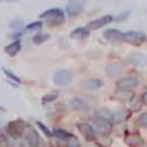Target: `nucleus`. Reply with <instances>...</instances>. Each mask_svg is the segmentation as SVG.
<instances>
[{"label": "nucleus", "mask_w": 147, "mask_h": 147, "mask_svg": "<svg viewBox=\"0 0 147 147\" xmlns=\"http://www.w3.org/2000/svg\"><path fill=\"white\" fill-rule=\"evenodd\" d=\"M85 9V2L83 0H69L64 7V14L69 18H78Z\"/></svg>", "instance_id": "f257e3e1"}, {"label": "nucleus", "mask_w": 147, "mask_h": 147, "mask_svg": "<svg viewBox=\"0 0 147 147\" xmlns=\"http://www.w3.org/2000/svg\"><path fill=\"white\" fill-rule=\"evenodd\" d=\"M26 128H28V125H26L23 119H18V121H11V123H7V126H5L7 133H9L12 138H18V137H21V135L26 131Z\"/></svg>", "instance_id": "f03ea898"}, {"label": "nucleus", "mask_w": 147, "mask_h": 147, "mask_svg": "<svg viewBox=\"0 0 147 147\" xmlns=\"http://www.w3.org/2000/svg\"><path fill=\"white\" fill-rule=\"evenodd\" d=\"M71 80H73V73L69 69H66V67H61V69H57L54 73V83L55 85L64 87V85L71 83Z\"/></svg>", "instance_id": "7ed1b4c3"}, {"label": "nucleus", "mask_w": 147, "mask_h": 147, "mask_svg": "<svg viewBox=\"0 0 147 147\" xmlns=\"http://www.w3.org/2000/svg\"><path fill=\"white\" fill-rule=\"evenodd\" d=\"M145 40H147V35H145L144 31H135V30H131V31L123 33V42H128V43H133V45H140V43H144Z\"/></svg>", "instance_id": "20e7f679"}, {"label": "nucleus", "mask_w": 147, "mask_h": 147, "mask_svg": "<svg viewBox=\"0 0 147 147\" xmlns=\"http://www.w3.org/2000/svg\"><path fill=\"white\" fill-rule=\"evenodd\" d=\"M123 71H125V62H121V61H113L106 66V75L111 76V78L119 76Z\"/></svg>", "instance_id": "39448f33"}, {"label": "nucleus", "mask_w": 147, "mask_h": 147, "mask_svg": "<svg viewBox=\"0 0 147 147\" xmlns=\"http://www.w3.org/2000/svg\"><path fill=\"white\" fill-rule=\"evenodd\" d=\"M92 128H94L95 135H102V137H106V135H109V133H111L113 125H111V123H107V121H104V119H95V123L92 125Z\"/></svg>", "instance_id": "423d86ee"}, {"label": "nucleus", "mask_w": 147, "mask_h": 147, "mask_svg": "<svg viewBox=\"0 0 147 147\" xmlns=\"http://www.w3.org/2000/svg\"><path fill=\"white\" fill-rule=\"evenodd\" d=\"M137 85H140V78L138 76H126V78H121L118 82V88L119 90H130L131 92V88H135Z\"/></svg>", "instance_id": "0eeeda50"}, {"label": "nucleus", "mask_w": 147, "mask_h": 147, "mask_svg": "<svg viewBox=\"0 0 147 147\" xmlns=\"http://www.w3.org/2000/svg\"><path fill=\"white\" fill-rule=\"evenodd\" d=\"M24 135H26V142H28L30 147H40V137H38V133H36V130L33 126L28 125Z\"/></svg>", "instance_id": "6e6552de"}, {"label": "nucleus", "mask_w": 147, "mask_h": 147, "mask_svg": "<svg viewBox=\"0 0 147 147\" xmlns=\"http://www.w3.org/2000/svg\"><path fill=\"white\" fill-rule=\"evenodd\" d=\"M109 23H113V16H102V18H97V19L90 21V23L87 24V28L92 31V30H99V28H104V26H107Z\"/></svg>", "instance_id": "1a4fd4ad"}, {"label": "nucleus", "mask_w": 147, "mask_h": 147, "mask_svg": "<svg viewBox=\"0 0 147 147\" xmlns=\"http://www.w3.org/2000/svg\"><path fill=\"white\" fill-rule=\"evenodd\" d=\"M78 130H80V133L85 137V140H88V142H94L95 137H97L90 123H78Z\"/></svg>", "instance_id": "9d476101"}, {"label": "nucleus", "mask_w": 147, "mask_h": 147, "mask_svg": "<svg viewBox=\"0 0 147 147\" xmlns=\"http://www.w3.org/2000/svg\"><path fill=\"white\" fill-rule=\"evenodd\" d=\"M128 62L133 66V67H145L147 66V57L144 54H138V52H133L128 55Z\"/></svg>", "instance_id": "9b49d317"}, {"label": "nucleus", "mask_w": 147, "mask_h": 147, "mask_svg": "<svg viewBox=\"0 0 147 147\" xmlns=\"http://www.w3.org/2000/svg\"><path fill=\"white\" fill-rule=\"evenodd\" d=\"M88 36H90V30L87 26H80V28H75V30L71 31V38L73 40H82V42H85Z\"/></svg>", "instance_id": "f8f14e48"}, {"label": "nucleus", "mask_w": 147, "mask_h": 147, "mask_svg": "<svg viewBox=\"0 0 147 147\" xmlns=\"http://www.w3.org/2000/svg\"><path fill=\"white\" fill-rule=\"evenodd\" d=\"M61 16H66L64 14V9H61V7H52V9H47V11H43L42 14H40V18L42 19H52V18H61Z\"/></svg>", "instance_id": "ddd939ff"}, {"label": "nucleus", "mask_w": 147, "mask_h": 147, "mask_svg": "<svg viewBox=\"0 0 147 147\" xmlns=\"http://www.w3.org/2000/svg\"><path fill=\"white\" fill-rule=\"evenodd\" d=\"M104 38L109 42H123V33L116 28H107L104 31Z\"/></svg>", "instance_id": "4468645a"}, {"label": "nucleus", "mask_w": 147, "mask_h": 147, "mask_svg": "<svg viewBox=\"0 0 147 147\" xmlns=\"http://www.w3.org/2000/svg\"><path fill=\"white\" fill-rule=\"evenodd\" d=\"M4 52H5L7 55H11V57L18 55V54L21 52V42H11V43H7L5 49H4Z\"/></svg>", "instance_id": "2eb2a0df"}, {"label": "nucleus", "mask_w": 147, "mask_h": 147, "mask_svg": "<svg viewBox=\"0 0 147 147\" xmlns=\"http://www.w3.org/2000/svg\"><path fill=\"white\" fill-rule=\"evenodd\" d=\"M102 85H104V83H102L100 78H88V80L83 82V88H85V90H97V88H100Z\"/></svg>", "instance_id": "dca6fc26"}, {"label": "nucleus", "mask_w": 147, "mask_h": 147, "mask_svg": "<svg viewBox=\"0 0 147 147\" xmlns=\"http://www.w3.org/2000/svg\"><path fill=\"white\" fill-rule=\"evenodd\" d=\"M130 111H125V109H118V111H113V123L111 125H118V123H123L126 121Z\"/></svg>", "instance_id": "f3484780"}, {"label": "nucleus", "mask_w": 147, "mask_h": 147, "mask_svg": "<svg viewBox=\"0 0 147 147\" xmlns=\"http://www.w3.org/2000/svg\"><path fill=\"white\" fill-rule=\"evenodd\" d=\"M69 106H71V109H75V111H87V109H88V104H87L83 99H80V97L71 99Z\"/></svg>", "instance_id": "a211bd4d"}, {"label": "nucleus", "mask_w": 147, "mask_h": 147, "mask_svg": "<svg viewBox=\"0 0 147 147\" xmlns=\"http://www.w3.org/2000/svg\"><path fill=\"white\" fill-rule=\"evenodd\" d=\"M125 142H126V145H130V147H138V145L142 144V137H140L138 133H126Z\"/></svg>", "instance_id": "6ab92c4d"}, {"label": "nucleus", "mask_w": 147, "mask_h": 147, "mask_svg": "<svg viewBox=\"0 0 147 147\" xmlns=\"http://www.w3.org/2000/svg\"><path fill=\"white\" fill-rule=\"evenodd\" d=\"M2 73L7 76V80H9V83L12 85V87H19L21 85V78L19 76H16L14 73L11 71V69H7V67H2Z\"/></svg>", "instance_id": "aec40b11"}, {"label": "nucleus", "mask_w": 147, "mask_h": 147, "mask_svg": "<svg viewBox=\"0 0 147 147\" xmlns=\"http://www.w3.org/2000/svg\"><path fill=\"white\" fill-rule=\"evenodd\" d=\"M95 116H97V119H104L107 123H113V111H109V109H99Z\"/></svg>", "instance_id": "412c9836"}, {"label": "nucleus", "mask_w": 147, "mask_h": 147, "mask_svg": "<svg viewBox=\"0 0 147 147\" xmlns=\"http://www.w3.org/2000/svg\"><path fill=\"white\" fill-rule=\"evenodd\" d=\"M54 135L59 138V140H64V142H67V140H71L73 138V135L69 133V131H66V130H62V128H55V131H54Z\"/></svg>", "instance_id": "4be33fe9"}, {"label": "nucleus", "mask_w": 147, "mask_h": 147, "mask_svg": "<svg viewBox=\"0 0 147 147\" xmlns=\"http://www.w3.org/2000/svg\"><path fill=\"white\" fill-rule=\"evenodd\" d=\"M9 28L12 30V33H16V31H24V23H23L21 19H12V21L9 23Z\"/></svg>", "instance_id": "5701e85b"}, {"label": "nucleus", "mask_w": 147, "mask_h": 147, "mask_svg": "<svg viewBox=\"0 0 147 147\" xmlns=\"http://www.w3.org/2000/svg\"><path fill=\"white\" fill-rule=\"evenodd\" d=\"M135 95H133V92H130V90H118L116 92V99H121V100H131Z\"/></svg>", "instance_id": "b1692460"}, {"label": "nucleus", "mask_w": 147, "mask_h": 147, "mask_svg": "<svg viewBox=\"0 0 147 147\" xmlns=\"http://www.w3.org/2000/svg\"><path fill=\"white\" fill-rule=\"evenodd\" d=\"M40 28H43L42 21H35V23H30L24 26V31H40Z\"/></svg>", "instance_id": "393cba45"}, {"label": "nucleus", "mask_w": 147, "mask_h": 147, "mask_svg": "<svg viewBox=\"0 0 147 147\" xmlns=\"http://www.w3.org/2000/svg\"><path fill=\"white\" fill-rule=\"evenodd\" d=\"M64 19H66V16H61V18H52V19H47L45 23H47L49 26H52V28H54V26H61V24L64 23Z\"/></svg>", "instance_id": "a878e982"}, {"label": "nucleus", "mask_w": 147, "mask_h": 147, "mask_svg": "<svg viewBox=\"0 0 147 147\" xmlns=\"http://www.w3.org/2000/svg\"><path fill=\"white\" fill-rule=\"evenodd\" d=\"M45 40H49V35H47V33H36V35L33 36V43H35V45H42Z\"/></svg>", "instance_id": "bb28decb"}, {"label": "nucleus", "mask_w": 147, "mask_h": 147, "mask_svg": "<svg viewBox=\"0 0 147 147\" xmlns=\"http://www.w3.org/2000/svg\"><path fill=\"white\" fill-rule=\"evenodd\" d=\"M57 97H59V94L57 92H52V94H47L43 99H42V104H50V102H54V100H57Z\"/></svg>", "instance_id": "cd10ccee"}, {"label": "nucleus", "mask_w": 147, "mask_h": 147, "mask_svg": "<svg viewBox=\"0 0 147 147\" xmlns=\"http://www.w3.org/2000/svg\"><path fill=\"white\" fill-rule=\"evenodd\" d=\"M140 106H142L140 97H133L131 99V104H130V111H140Z\"/></svg>", "instance_id": "c85d7f7f"}, {"label": "nucleus", "mask_w": 147, "mask_h": 147, "mask_svg": "<svg viewBox=\"0 0 147 147\" xmlns=\"http://www.w3.org/2000/svg\"><path fill=\"white\" fill-rule=\"evenodd\" d=\"M138 125L144 126V128H147V113H142V114L138 116Z\"/></svg>", "instance_id": "c756f323"}, {"label": "nucleus", "mask_w": 147, "mask_h": 147, "mask_svg": "<svg viewBox=\"0 0 147 147\" xmlns=\"http://www.w3.org/2000/svg\"><path fill=\"white\" fill-rule=\"evenodd\" d=\"M35 125H38V128H40V130H42V131H43V133H45L47 137H50V135H52V133H50V130H49V128H47V126H45V125H43L42 121H36Z\"/></svg>", "instance_id": "7c9ffc66"}, {"label": "nucleus", "mask_w": 147, "mask_h": 147, "mask_svg": "<svg viewBox=\"0 0 147 147\" xmlns=\"http://www.w3.org/2000/svg\"><path fill=\"white\" fill-rule=\"evenodd\" d=\"M128 16H130V12L126 11V12H121V16H113V21H125V19H128Z\"/></svg>", "instance_id": "2f4dec72"}, {"label": "nucleus", "mask_w": 147, "mask_h": 147, "mask_svg": "<svg viewBox=\"0 0 147 147\" xmlns=\"http://www.w3.org/2000/svg\"><path fill=\"white\" fill-rule=\"evenodd\" d=\"M67 147H82V145H80V142H78L75 137H73L71 140H67Z\"/></svg>", "instance_id": "473e14b6"}, {"label": "nucleus", "mask_w": 147, "mask_h": 147, "mask_svg": "<svg viewBox=\"0 0 147 147\" xmlns=\"http://www.w3.org/2000/svg\"><path fill=\"white\" fill-rule=\"evenodd\" d=\"M140 100H142V104H147V92H145V94L140 97Z\"/></svg>", "instance_id": "72a5a7b5"}, {"label": "nucleus", "mask_w": 147, "mask_h": 147, "mask_svg": "<svg viewBox=\"0 0 147 147\" xmlns=\"http://www.w3.org/2000/svg\"><path fill=\"white\" fill-rule=\"evenodd\" d=\"M5 111H7V109H5V107H4L2 104H0V113H5Z\"/></svg>", "instance_id": "f704fd0d"}, {"label": "nucleus", "mask_w": 147, "mask_h": 147, "mask_svg": "<svg viewBox=\"0 0 147 147\" xmlns=\"http://www.w3.org/2000/svg\"><path fill=\"white\" fill-rule=\"evenodd\" d=\"M92 147H99V145H92Z\"/></svg>", "instance_id": "c9c22d12"}, {"label": "nucleus", "mask_w": 147, "mask_h": 147, "mask_svg": "<svg viewBox=\"0 0 147 147\" xmlns=\"http://www.w3.org/2000/svg\"><path fill=\"white\" fill-rule=\"evenodd\" d=\"M145 147H147V145H145Z\"/></svg>", "instance_id": "e433bc0d"}]
</instances>
